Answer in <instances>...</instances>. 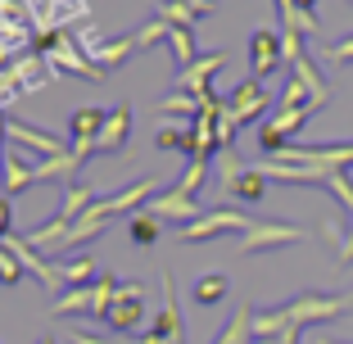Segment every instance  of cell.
<instances>
[{"mask_svg": "<svg viewBox=\"0 0 353 344\" xmlns=\"http://www.w3.org/2000/svg\"><path fill=\"white\" fill-rule=\"evenodd\" d=\"M32 50L50 63V73H73V77H86V82H104V77H109L104 68H95L91 54L82 50V41L68 37V32H41V37L32 41Z\"/></svg>", "mask_w": 353, "mask_h": 344, "instance_id": "obj_1", "label": "cell"}, {"mask_svg": "<svg viewBox=\"0 0 353 344\" xmlns=\"http://www.w3.org/2000/svg\"><path fill=\"white\" fill-rule=\"evenodd\" d=\"M353 308V294H317V290H308V294H299V299H290V303H281V317H285V326H317V322H335L340 313H349Z\"/></svg>", "mask_w": 353, "mask_h": 344, "instance_id": "obj_2", "label": "cell"}, {"mask_svg": "<svg viewBox=\"0 0 353 344\" xmlns=\"http://www.w3.org/2000/svg\"><path fill=\"white\" fill-rule=\"evenodd\" d=\"M254 227V218L250 213H240V209H208L204 218H195L190 227H176V240L181 245H199V240H218V236H227V231H245Z\"/></svg>", "mask_w": 353, "mask_h": 344, "instance_id": "obj_3", "label": "cell"}, {"mask_svg": "<svg viewBox=\"0 0 353 344\" xmlns=\"http://www.w3.org/2000/svg\"><path fill=\"white\" fill-rule=\"evenodd\" d=\"M150 199H154V181H150V177H136V181H127L123 190H114V195L95 199L91 209L100 213V218L114 222V218H132V213H141Z\"/></svg>", "mask_w": 353, "mask_h": 344, "instance_id": "obj_4", "label": "cell"}, {"mask_svg": "<svg viewBox=\"0 0 353 344\" xmlns=\"http://www.w3.org/2000/svg\"><path fill=\"white\" fill-rule=\"evenodd\" d=\"M308 231L290 227V222H272V218H254V227L240 236V254H263V250H276V245H294L303 240Z\"/></svg>", "mask_w": 353, "mask_h": 344, "instance_id": "obj_5", "label": "cell"}, {"mask_svg": "<svg viewBox=\"0 0 353 344\" xmlns=\"http://www.w3.org/2000/svg\"><path fill=\"white\" fill-rule=\"evenodd\" d=\"M5 141H10V145L32 150V154H41V159H54V154L68 150V141H59L54 132H41V127L23 123V118H10V114H5Z\"/></svg>", "mask_w": 353, "mask_h": 344, "instance_id": "obj_6", "label": "cell"}, {"mask_svg": "<svg viewBox=\"0 0 353 344\" xmlns=\"http://www.w3.org/2000/svg\"><path fill=\"white\" fill-rule=\"evenodd\" d=\"M145 322V290L136 281H127L123 290H118V299H114V308L104 313V326L114 335H127V331H136V326Z\"/></svg>", "mask_w": 353, "mask_h": 344, "instance_id": "obj_7", "label": "cell"}, {"mask_svg": "<svg viewBox=\"0 0 353 344\" xmlns=\"http://www.w3.org/2000/svg\"><path fill=\"white\" fill-rule=\"evenodd\" d=\"M23 10H28V19L37 23V28L46 32H59L63 23H77L86 19V0H23Z\"/></svg>", "mask_w": 353, "mask_h": 344, "instance_id": "obj_8", "label": "cell"}, {"mask_svg": "<svg viewBox=\"0 0 353 344\" xmlns=\"http://www.w3.org/2000/svg\"><path fill=\"white\" fill-rule=\"evenodd\" d=\"M272 105H276V100H272V95H268V86H263V82H254V77H245V82H240L236 91L227 95V114L236 118L240 127H245V123H254V118H263Z\"/></svg>", "mask_w": 353, "mask_h": 344, "instance_id": "obj_9", "label": "cell"}, {"mask_svg": "<svg viewBox=\"0 0 353 344\" xmlns=\"http://www.w3.org/2000/svg\"><path fill=\"white\" fill-rule=\"evenodd\" d=\"M285 54H281V32L276 28H259L250 37V77L254 82H268V73H276Z\"/></svg>", "mask_w": 353, "mask_h": 344, "instance_id": "obj_10", "label": "cell"}, {"mask_svg": "<svg viewBox=\"0 0 353 344\" xmlns=\"http://www.w3.org/2000/svg\"><path fill=\"white\" fill-rule=\"evenodd\" d=\"M222 63H227V54H222V50L199 54L190 68H181V73H176V86H172V91H186V95H195V100H204V95L213 91V73H218Z\"/></svg>", "mask_w": 353, "mask_h": 344, "instance_id": "obj_11", "label": "cell"}, {"mask_svg": "<svg viewBox=\"0 0 353 344\" xmlns=\"http://www.w3.org/2000/svg\"><path fill=\"white\" fill-rule=\"evenodd\" d=\"M145 213H150V218H159V222H163V218H172L176 222V227H190V222H195V218H204V209H199V199H190V195H181V190H163V195H154V199H150V204H145Z\"/></svg>", "mask_w": 353, "mask_h": 344, "instance_id": "obj_12", "label": "cell"}, {"mask_svg": "<svg viewBox=\"0 0 353 344\" xmlns=\"http://www.w3.org/2000/svg\"><path fill=\"white\" fill-rule=\"evenodd\" d=\"M127 136H132V105H109L104 127L95 136V154H123Z\"/></svg>", "mask_w": 353, "mask_h": 344, "instance_id": "obj_13", "label": "cell"}, {"mask_svg": "<svg viewBox=\"0 0 353 344\" xmlns=\"http://www.w3.org/2000/svg\"><path fill=\"white\" fill-rule=\"evenodd\" d=\"M154 335H163L168 344H186V326H181V303H176V285H172V272H163V308H159Z\"/></svg>", "mask_w": 353, "mask_h": 344, "instance_id": "obj_14", "label": "cell"}, {"mask_svg": "<svg viewBox=\"0 0 353 344\" xmlns=\"http://www.w3.org/2000/svg\"><path fill=\"white\" fill-rule=\"evenodd\" d=\"M77 172H82V159L73 154V145L63 150V154H54V159H41V163H32V181H37V186H46V181L73 186Z\"/></svg>", "mask_w": 353, "mask_h": 344, "instance_id": "obj_15", "label": "cell"}, {"mask_svg": "<svg viewBox=\"0 0 353 344\" xmlns=\"http://www.w3.org/2000/svg\"><path fill=\"white\" fill-rule=\"evenodd\" d=\"M0 186H5V195H10V199L23 195L28 186H37V181H32V163H23L14 150H5V163H0Z\"/></svg>", "mask_w": 353, "mask_h": 344, "instance_id": "obj_16", "label": "cell"}, {"mask_svg": "<svg viewBox=\"0 0 353 344\" xmlns=\"http://www.w3.org/2000/svg\"><path fill=\"white\" fill-rule=\"evenodd\" d=\"M213 344H254V308L250 303H240L236 313H231V322L218 331Z\"/></svg>", "mask_w": 353, "mask_h": 344, "instance_id": "obj_17", "label": "cell"}, {"mask_svg": "<svg viewBox=\"0 0 353 344\" xmlns=\"http://www.w3.org/2000/svg\"><path fill=\"white\" fill-rule=\"evenodd\" d=\"M290 77H299V82L308 86V95H312V105H317V109H326V100H331V86H326V77L317 73V63H312L308 54H303L299 63H290Z\"/></svg>", "mask_w": 353, "mask_h": 344, "instance_id": "obj_18", "label": "cell"}, {"mask_svg": "<svg viewBox=\"0 0 353 344\" xmlns=\"http://www.w3.org/2000/svg\"><path fill=\"white\" fill-rule=\"evenodd\" d=\"M104 114L109 109H73V118H68V132H73V145H82V141H91L95 145V136H100V127H104Z\"/></svg>", "mask_w": 353, "mask_h": 344, "instance_id": "obj_19", "label": "cell"}, {"mask_svg": "<svg viewBox=\"0 0 353 344\" xmlns=\"http://www.w3.org/2000/svg\"><path fill=\"white\" fill-rule=\"evenodd\" d=\"M95 199H100V195H95V190L86 186V181H73V186H63L59 218H63V222H77V218H82V213H86V209L95 204Z\"/></svg>", "mask_w": 353, "mask_h": 344, "instance_id": "obj_20", "label": "cell"}, {"mask_svg": "<svg viewBox=\"0 0 353 344\" xmlns=\"http://www.w3.org/2000/svg\"><path fill=\"white\" fill-rule=\"evenodd\" d=\"M227 195H231V199H240V204H259V199L268 195V177H263L259 168H245V172L236 177V186H231Z\"/></svg>", "mask_w": 353, "mask_h": 344, "instance_id": "obj_21", "label": "cell"}, {"mask_svg": "<svg viewBox=\"0 0 353 344\" xmlns=\"http://www.w3.org/2000/svg\"><path fill=\"white\" fill-rule=\"evenodd\" d=\"M95 308V290L91 285H73V290H63L59 299L50 303V313L54 317H68V313H91Z\"/></svg>", "mask_w": 353, "mask_h": 344, "instance_id": "obj_22", "label": "cell"}, {"mask_svg": "<svg viewBox=\"0 0 353 344\" xmlns=\"http://www.w3.org/2000/svg\"><path fill=\"white\" fill-rule=\"evenodd\" d=\"M227 290H231L227 272H208V276H199V281H195L190 299H195V303H204V308H213V303H222V299H227Z\"/></svg>", "mask_w": 353, "mask_h": 344, "instance_id": "obj_23", "label": "cell"}, {"mask_svg": "<svg viewBox=\"0 0 353 344\" xmlns=\"http://www.w3.org/2000/svg\"><path fill=\"white\" fill-rule=\"evenodd\" d=\"M154 19H163L168 28H186V32H195V19H199V14L190 10L186 0H154Z\"/></svg>", "mask_w": 353, "mask_h": 344, "instance_id": "obj_24", "label": "cell"}, {"mask_svg": "<svg viewBox=\"0 0 353 344\" xmlns=\"http://www.w3.org/2000/svg\"><path fill=\"white\" fill-rule=\"evenodd\" d=\"M59 272H63V285L73 290V285H95V276H100V267H95V259H63L59 263Z\"/></svg>", "mask_w": 353, "mask_h": 344, "instance_id": "obj_25", "label": "cell"}, {"mask_svg": "<svg viewBox=\"0 0 353 344\" xmlns=\"http://www.w3.org/2000/svg\"><path fill=\"white\" fill-rule=\"evenodd\" d=\"M168 45H172L176 73H181V68H190V63L199 59V50H195V32H186V28H172V32H168Z\"/></svg>", "mask_w": 353, "mask_h": 344, "instance_id": "obj_26", "label": "cell"}, {"mask_svg": "<svg viewBox=\"0 0 353 344\" xmlns=\"http://www.w3.org/2000/svg\"><path fill=\"white\" fill-rule=\"evenodd\" d=\"M159 109H163V114H172V118H190V123H195L199 109H204V100H195V95H186V91H172V95H163V100H159Z\"/></svg>", "mask_w": 353, "mask_h": 344, "instance_id": "obj_27", "label": "cell"}, {"mask_svg": "<svg viewBox=\"0 0 353 344\" xmlns=\"http://www.w3.org/2000/svg\"><path fill=\"white\" fill-rule=\"evenodd\" d=\"M127 231H132V240H136V245H154V240L163 236V222H159V218H150V213L141 209V213H132V218H127Z\"/></svg>", "mask_w": 353, "mask_h": 344, "instance_id": "obj_28", "label": "cell"}, {"mask_svg": "<svg viewBox=\"0 0 353 344\" xmlns=\"http://www.w3.org/2000/svg\"><path fill=\"white\" fill-rule=\"evenodd\" d=\"M204 177H208V159H186V172L176 177V190H181V195H190V199H199Z\"/></svg>", "mask_w": 353, "mask_h": 344, "instance_id": "obj_29", "label": "cell"}, {"mask_svg": "<svg viewBox=\"0 0 353 344\" xmlns=\"http://www.w3.org/2000/svg\"><path fill=\"white\" fill-rule=\"evenodd\" d=\"M245 168H250V163H240L236 150H222V154H218V190H222V195L236 186V177L245 172Z\"/></svg>", "mask_w": 353, "mask_h": 344, "instance_id": "obj_30", "label": "cell"}, {"mask_svg": "<svg viewBox=\"0 0 353 344\" xmlns=\"http://www.w3.org/2000/svg\"><path fill=\"white\" fill-rule=\"evenodd\" d=\"M154 145L159 150H181V154L190 159V127H159Z\"/></svg>", "mask_w": 353, "mask_h": 344, "instance_id": "obj_31", "label": "cell"}, {"mask_svg": "<svg viewBox=\"0 0 353 344\" xmlns=\"http://www.w3.org/2000/svg\"><path fill=\"white\" fill-rule=\"evenodd\" d=\"M168 32H172V28H168L163 19H150L145 28H136V32H132V37H136V50H150L154 41H168Z\"/></svg>", "mask_w": 353, "mask_h": 344, "instance_id": "obj_32", "label": "cell"}, {"mask_svg": "<svg viewBox=\"0 0 353 344\" xmlns=\"http://www.w3.org/2000/svg\"><path fill=\"white\" fill-rule=\"evenodd\" d=\"M19 281H23V263L14 259V254L5 250V245H0V285H10V290H14Z\"/></svg>", "mask_w": 353, "mask_h": 344, "instance_id": "obj_33", "label": "cell"}, {"mask_svg": "<svg viewBox=\"0 0 353 344\" xmlns=\"http://www.w3.org/2000/svg\"><path fill=\"white\" fill-rule=\"evenodd\" d=\"M14 236V204H10V195H0V245Z\"/></svg>", "mask_w": 353, "mask_h": 344, "instance_id": "obj_34", "label": "cell"}, {"mask_svg": "<svg viewBox=\"0 0 353 344\" xmlns=\"http://www.w3.org/2000/svg\"><path fill=\"white\" fill-rule=\"evenodd\" d=\"M326 59H331V63H349V59H353V32L344 37V41L326 45Z\"/></svg>", "mask_w": 353, "mask_h": 344, "instance_id": "obj_35", "label": "cell"}, {"mask_svg": "<svg viewBox=\"0 0 353 344\" xmlns=\"http://www.w3.org/2000/svg\"><path fill=\"white\" fill-rule=\"evenodd\" d=\"M68 344H127V340H104V335H91V331H68Z\"/></svg>", "mask_w": 353, "mask_h": 344, "instance_id": "obj_36", "label": "cell"}, {"mask_svg": "<svg viewBox=\"0 0 353 344\" xmlns=\"http://www.w3.org/2000/svg\"><path fill=\"white\" fill-rule=\"evenodd\" d=\"M186 5H190V10L199 14V19H204V14H213V10H218V0H186Z\"/></svg>", "mask_w": 353, "mask_h": 344, "instance_id": "obj_37", "label": "cell"}, {"mask_svg": "<svg viewBox=\"0 0 353 344\" xmlns=\"http://www.w3.org/2000/svg\"><path fill=\"white\" fill-rule=\"evenodd\" d=\"M294 5H299L303 14H317V0H294Z\"/></svg>", "mask_w": 353, "mask_h": 344, "instance_id": "obj_38", "label": "cell"}, {"mask_svg": "<svg viewBox=\"0 0 353 344\" xmlns=\"http://www.w3.org/2000/svg\"><path fill=\"white\" fill-rule=\"evenodd\" d=\"M0 163H5V114H0Z\"/></svg>", "mask_w": 353, "mask_h": 344, "instance_id": "obj_39", "label": "cell"}, {"mask_svg": "<svg viewBox=\"0 0 353 344\" xmlns=\"http://www.w3.org/2000/svg\"><path fill=\"white\" fill-rule=\"evenodd\" d=\"M37 344H54V340H50V335H46V340H37Z\"/></svg>", "mask_w": 353, "mask_h": 344, "instance_id": "obj_40", "label": "cell"}, {"mask_svg": "<svg viewBox=\"0 0 353 344\" xmlns=\"http://www.w3.org/2000/svg\"><path fill=\"white\" fill-rule=\"evenodd\" d=\"M326 344H340V340H326Z\"/></svg>", "mask_w": 353, "mask_h": 344, "instance_id": "obj_41", "label": "cell"}, {"mask_svg": "<svg viewBox=\"0 0 353 344\" xmlns=\"http://www.w3.org/2000/svg\"><path fill=\"white\" fill-rule=\"evenodd\" d=\"M349 5H353V0H349Z\"/></svg>", "mask_w": 353, "mask_h": 344, "instance_id": "obj_42", "label": "cell"}]
</instances>
